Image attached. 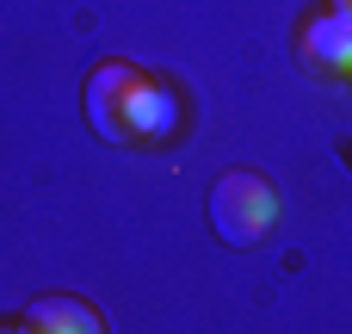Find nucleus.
<instances>
[{
  "label": "nucleus",
  "instance_id": "1",
  "mask_svg": "<svg viewBox=\"0 0 352 334\" xmlns=\"http://www.w3.org/2000/svg\"><path fill=\"white\" fill-rule=\"evenodd\" d=\"M210 223H217V236H223L229 248H254V242L278 223V192H272V180L254 174V167H229V174L217 180V192H210Z\"/></svg>",
  "mask_w": 352,
  "mask_h": 334
},
{
  "label": "nucleus",
  "instance_id": "2",
  "mask_svg": "<svg viewBox=\"0 0 352 334\" xmlns=\"http://www.w3.org/2000/svg\"><path fill=\"white\" fill-rule=\"evenodd\" d=\"M136 81H142L136 62H118V56L93 62V74H87V124H93L105 143H130V99H136Z\"/></svg>",
  "mask_w": 352,
  "mask_h": 334
},
{
  "label": "nucleus",
  "instance_id": "3",
  "mask_svg": "<svg viewBox=\"0 0 352 334\" xmlns=\"http://www.w3.org/2000/svg\"><path fill=\"white\" fill-rule=\"evenodd\" d=\"M173 130H179V93H173L167 81L142 74V81H136V99H130V136H142V143H167Z\"/></svg>",
  "mask_w": 352,
  "mask_h": 334
},
{
  "label": "nucleus",
  "instance_id": "4",
  "mask_svg": "<svg viewBox=\"0 0 352 334\" xmlns=\"http://www.w3.org/2000/svg\"><path fill=\"white\" fill-rule=\"evenodd\" d=\"M303 56H309L316 68L346 74V68H352V12H340V6L316 12V19H309V31H303Z\"/></svg>",
  "mask_w": 352,
  "mask_h": 334
},
{
  "label": "nucleus",
  "instance_id": "5",
  "mask_svg": "<svg viewBox=\"0 0 352 334\" xmlns=\"http://www.w3.org/2000/svg\"><path fill=\"white\" fill-rule=\"evenodd\" d=\"M25 322H31V328H68V334H99L105 328V316H99L87 298H37V304L25 310Z\"/></svg>",
  "mask_w": 352,
  "mask_h": 334
},
{
  "label": "nucleus",
  "instance_id": "6",
  "mask_svg": "<svg viewBox=\"0 0 352 334\" xmlns=\"http://www.w3.org/2000/svg\"><path fill=\"white\" fill-rule=\"evenodd\" d=\"M334 6H340V12H352V0H334Z\"/></svg>",
  "mask_w": 352,
  "mask_h": 334
}]
</instances>
